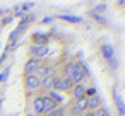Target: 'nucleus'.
<instances>
[{
	"label": "nucleus",
	"mask_w": 125,
	"mask_h": 116,
	"mask_svg": "<svg viewBox=\"0 0 125 116\" xmlns=\"http://www.w3.org/2000/svg\"><path fill=\"white\" fill-rule=\"evenodd\" d=\"M48 22H52V17H45L43 19V24H48Z\"/></svg>",
	"instance_id": "c85d7f7f"
},
{
	"label": "nucleus",
	"mask_w": 125,
	"mask_h": 116,
	"mask_svg": "<svg viewBox=\"0 0 125 116\" xmlns=\"http://www.w3.org/2000/svg\"><path fill=\"white\" fill-rule=\"evenodd\" d=\"M46 97H50V99H52V101H55L57 104H62V94H58V92H55V90L46 92Z\"/></svg>",
	"instance_id": "dca6fc26"
},
{
	"label": "nucleus",
	"mask_w": 125,
	"mask_h": 116,
	"mask_svg": "<svg viewBox=\"0 0 125 116\" xmlns=\"http://www.w3.org/2000/svg\"><path fill=\"white\" fill-rule=\"evenodd\" d=\"M60 104H57L55 101H52L50 97H46V96H43V111L45 113H52L53 109H57Z\"/></svg>",
	"instance_id": "1a4fd4ad"
},
{
	"label": "nucleus",
	"mask_w": 125,
	"mask_h": 116,
	"mask_svg": "<svg viewBox=\"0 0 125 116\" xmlns=\"http://www.w3.org/2000/svg\"><path fill=\"white\" fill-rule=\"evenodd\" d=\"M31 58H36V60H41V58H46L48 56V46H31Z\"/></svg>",
	"instance_id": "7ed1b4c3"
},
{
	"label": "nucleus",
	"mask_w": 125,
	"mask_h": 116,
	"mask_svg": "<svg viewBox=\"0 0 125 116\" xmlns=\"http://www.w3.org/2000/svg\"><path fill=\"white\" fill-rule=\"evenodd\" d=\"M24 89H26L28 96L38 92L40 90V79L36 75H24Z\"/></svg>",
	"instance_id": "f03ea898"
},
{
	"label": "nucleus",
	"mask_w": 125,
	"mask_h": 116,
	"mask_svg": "<svg viewBox=\"0 0 125 116\" xmlns=\"http://www.w3.org/2000/svg\"><path fill=\"white\" fill-rule=\"evenodd\" d=\"M33 109H34L36 114H43V113H45V111H43V96L33 97Z\"/></svg>",
	"instance_id": "9b49d317"
},
{
	"label": "nucleus",
	"mask_w": 125,
	"mask_h": 116,
	"mask_svg": "<svg viewBox=\"0 0 125 116\" xmlns=\"http://www.w3.org/2000/svg\"><path fill=\"white\" fill-rule=\"evenodd\" d=\"M101 56L108 62H113L115 60V50L110 46V45H103L101 46Z\"/></svg>",
	"instance_id": "6e6552de"
},
{
	"label": "nucleus",
	"mask_w": 125,
	"mask_h": 116,
	"mask_svg": "<svg viewBox=\"0 0 125 116\" xmlns=\"http://www.w3.org/2000/svg\"><path fill=\"white\" fill-rule=\"evenodd\" d=\"M46 116H65V109L62 106H58L57 109H53L52 113H46Z\"/></svg>",
	"instance_id": "a211bd4d"
},
{
	"label": "nucleus",
	"mask_w": 125,
	"mask_h": 116,
	"mask_svg": "<svg viewBox=\"0 0 125 116\" xmlns=\"http://www.w3.org/2000/svg\"><path fill=\"white\" fill-rule=\"evenodd\" d=\"M7 75H9V68H5L2 73H0V82H5L7 80Z\"/></svg>",
	"instance_id": "5701e85b"
},
{
	"label": "nucleus",
	"mask_w": 125,
	"mask_h": 116,
	"mask_svg": "<svg viewBox=\"0 0 125 116\" xmlns=\"http://www.w3.org/2000/svg\"><path fill=\"white\" fill-rule=\"evenodd\" d=\"M104 9H106V4H99V5H96V9H94L93 12H96V14H98V12H103Z\"/></svg>",
	"instance_id": "393cba45"
},
{
	"label": "nucleus",
	"mask_w": 125,
	"mask_h": 116,
	"mask_svg": "<svg viewBox=\"0 0 125 116\" xmlns=\"http://www.w3.org/2000/svg\"><path fill=\"white\" fill-rule=\"evenodd\" d=\"M52 87H53V75H48V77H43V79H40V89H43V90H52Z\"/></svg>",
	"instance_id": "9d476101"
},
{
	"label": "nucleus",
	"mask_w": 125,
	"mask_h": 116,
	"mask_svg": "<svg viewBox=\"0 0 125 116\" xmlns=\"http://www.w3.org/2000/svg\"><path fill=\"white\" fill-rule=\"evenodd\" d=\"M33 5H34L33 2H28V4H22V5H21V7H22V12H28V10H29V9L33 7Z\"/></svg>",
	"instance_id": "b1692460"
},
{
	"label": "nucleus",
	"mask_w": 125,
	"mask_h": 116,
	"mask_svg": "<svg viewBox=\"0 0 125 116\" xmlns=\"http://www.w3.org/2000/svg\"><path fill=\"white\" fill-rule=\"evenodd\" d=\"M41 65V60L36 58H29L24 65V75H34V72L38 70V67Z\"/></svg>",
	"instance_id": "20e7f679"
},
{
	"label": "nucleus",
	"mask_w": 125,
	"mask_h": 116,
	"mask_svg": "<svg viewBox=\"0 0 125 116\" xmlns=\"http://www.w3.org/2000/svg\"><path fill=\"white\" fill-rule=\"evenodd\" d=\"M48 45V36L46 34H33L31 36V46H46Z\"/></svg>",
	"instance_id": "423d86ee"
},
{
	"label": "nucleus",
	"mask_w": 125,
	"mask_h": 116,
	"mask_svg": "<svg viewBox=\"0 0 125 116\" xmlns=\"http://www.w3.org/2000/svg\"><path fill=\"white\" fill-rule=\"evenodd\" d=\"M62 84H63V79H62V77H57V75H53V87H52V90H55V92H60V90H62Z\"/></svg>",
	"instance_id": "2eb2a0df"
},
{
	"label": "nucleus",
	"mask_w": 125,
	"mask_h": 116,
	"mask_svg": "<svg viewBox=\"0 0 125 116\" xmlns=\"http://www.w3.org/2000/svg\"><path fill=\"white\" fill-rule=\"evenodd\" d=\"M82 116H94V111H84Z\"/></svg>",
	"instance_id": "bb28decb"
},
{
	"label": "nucleus",
	"mask_w": 125,
	"mask_h": 116,
	"mask_svg": "<svg viewBox=\"0 0 125 116\" xmlns=\"http://www.w3.org/2000/svg\"><path fill=\"white\" fill-rule=\"evenodd\" d=\"M86 75H87L86 67H84L81 62H74V72H72L70 82H72L74 85H77V84H81V82H82V79H84Z\"/></svg>",
	"instance_id": "f257e3e1"
},
{
	"label": "nucleus",
	"mask_w": 125,
	"mask_h": 116,
	"mask_svg": "<svg viewBox=\"0 0 125 116\" xmlns=\"http://www.w3.org/2000/svg\"><path fill=\"white\" fill-rule=\"evenodd\" d=\"M118 7H125V0H122V2H116Z\"/></svg>",
	"instance_id": "c756f323"
},
{
	"label": "nucleus",
	"mask_w": 125,
	"mask_h": 116,
	"mask_svg": "<svg viewBox=\"0 0 125 116\" xmlns=\"http://www.w3.org/2000/svg\"><path fill=\"white\" fill-rule=\"evenodd\" d=\"M12 19H14V16H9V17H5V19H4V22H2V24H9Z\"/></svg>",
	"instance_id": "a878e982"
},
{
	"label": "nucleus",
	"mask_w": 125,
	"mask_h": 116,
	"mask_svg": "<svg viewBox=\"0 0 125 116\" xmlns=\"http://www.w3.org/2000/svg\"><path fill=\"white\" fill-rule=\"evenodd\" d=\"M113 99H115V102H116V107H118L120 114H125V106H123V101L120 99V96H118V92H116V90H113Z\"/></svg>",
	"instance_id": "4468645a"
},
{
	"label": "nucleus",
	"mask_w": 125,
	"mask_h": 116,
	"mask_svg": "<svg viewBox=\"0 0 125 116\" xmlns=\"http://www.w3.org/2000/svg\"><path fill=\"white\" fill-rule=\"evenodd\" d=\"M72 72H74V60H69V62L63 65V77H62V79H67V80H70V77H72Z\"/></svg>",
	"instance_id": "ddd939ff"
},
{
	"label": "nucleus",
	"mask_w": 125,
	"mask_h": 116,
	"mask_svg": "<svg viewBox=\"0 0 125 116\" xmlns=\"http://www.w3.org/2000/svg\"><path fill=\"white\" fill-rule=\"evenodd\" d=\"M89 16H91V17H94V19H96L98 22H101V24H104V22H106V21H104V17H101L99 14H96V12H93V10L89 12Z\"/></svg>",
	"instance_id": "aec40b11"
},
{
	"label": "nucleus",
	"mask_w": 125,
	"mask_h": 116,
	"mask_svg": "<svg viewBox=\"0 0 125 116\" xmlns=\"http://www.w3.org/2000/svg\"><path fill=\"white\" fill-rule=\"evenodd\" d=\"M5 58H7V53H4V55H2V58H0V65H4V62H5Z\"/></svg>",
	"instance_id": "cd10ccee"
},
{
	"label": "nucleus",
	"mask_w": 125,
	"mask_h": 116,
	"mask_svg": "<svg viewBox=\"0 0 125 116\" xmlns=\"http://www.w3.org/2000/svg\"><path fill=\"white\" fill-rule=\"evenodd\" d=\"M72 89H74V84H72L70 80L63 79V84H62V90H63V92H67V94H70V92H72Z\"/></svg>",
	"instance_id": "f3484780"
},
{
	"label": "nucleus",
	"mask_w": 125,
	"mask_h": 116,
	"mask_svg": "<svg viewBox=\"0 0 125 116\" xmlns=\"http://www.w3.org/2000/svg\"><path fill=\"white\" fill-rule=\"evenodd\" d=\"M94 116H110V113H108V111L101 106V107H98V109L94 111Z\"/></svg>",
	"instance_id": "6ab92c4d"
},
{
	"label": "nucleus",
	"mask_w": 125,
	"mask_h": 116,
	"mask_svg": "<svg viewBox=\"0 0 125 116\" xmlns=\"http://www.w3.org/2000/svg\"><path fill=\"white\" fill-rule=\"evenodd\" d=\"M60 19L70 21V22H81V17H72V16H60Z\"/></svg>",
	"instance_id": "412c9836"
},
{
	"label": "nucleus",
	"mask_w": 125,
	"mask_h": 116,
	"mask_svg": "<svg viewBox=\"0 0 125 116\" xmlns=\"http://www.w3.org/2000/svg\"><path fill=\"white\" fill-rule=\"evenodd\" d=\"M86 85H82V84H77V85H74V89H72V92H70V96H72V99L74 101H79V99H86Z\"/></svg>",
	"instance_id": "39448f33"
},
{
	"label": "nucleus",
	"mask_w": 125,
	"mask_h": 116,
	"mask_svg": "<svg viewBox=\"0 0 125 116\" xmlns=\"http://www.w3.org/2000/svg\"><path fill=\"white\" fill-rule=\"evenodd\" d=\"M98 107H101V101H99L98 94L91 96V97H86V109L87 111H96Z\"/></svg>",
	"instance_id": "0eeeda50"
},
{
	"label": "nucleus",
	"mask_w": 125,
	"mask_h": 116,
	"mask_svg": "<svg viewBox=\"0 0 125 116\" xmlns=\"http://www.w3.org/2000/svg\"><path fill=\"white\" fill-rule=\"evenodd\" d=\"M84 111H87L86 109V99H79V101H75V104H74V107H72V114H82Z\"/></svg>",
	"instance_id": "f8f14e48"
},
{
	"label": "nucleus",
	"mask_w": 125,
	"mask_h": 116,
	"mask_svg": "<svg viewBox=\"0 0 125 116\" xmlns=\"http://www.w3.org/2000/svg\"><path fill=\"white\" fill-rule=\"evenodd\" d=\"M91 96H96V89H94V87L86 89V97H91Z\"/></svg>",
	"instance_id": "4be33fe9"
}]
</instances>
